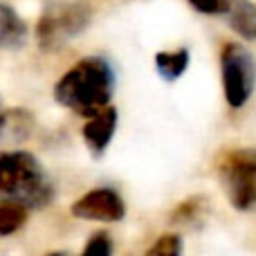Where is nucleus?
<instances>
[{
    "label": "nucleus",
    "instance_id": "2eb2a0df",
    "mask_svg": "<svg viewBox=\"0 0 256 256\" xmlns=\"http://www.w3.org/2000/svg\"><path fill=\"white\" fill-rule=\"evenodd\" d=\"M194 12L202 14V16H218L222 18L227 12V2L230 0H186Z\"/></svg>",
    "mask_w": 256,
    "mask_h": 256
},
{
    "label": "nucleus",
    "instance_id": "f8f14e48",
    "mask_svg": "<svg viewBox=\"0 0 256 256\" xmlns=\"http://www.w3.org/2000/svg\"><path fill=\"white\" fill-rule=\"evenodd\" d=\"M27 222V209L16 202H0V238L12 236Z\"/></svg>",
    "mask_w": 256,
    "mask_h": 256
},
{
    "label": "nucleus",
    "instance_id": "f3484780",
    "mask_svg": "<svg viewBox=\"0 0 256 256\" xmlns=\"http://www.w3.org/2000/svg\"><path fill=\"white\" fill-rule=\"evenodd\" d=\"M48 256H63L61 252H54V254H48Z\"/></svg>",
    "mask_w": 256,
    "mask_h": 256
},
{
    "label": "nucleus",
    "instance_id": "f03ea898",
    "mask_svg": "<svg viewBox=\"0 0 256 256\" xmlns=\"http://www.w3.org/2000/svg\"><path fill=\"white\" fill-rule=\"evenodd\" d=\"M54 200V184L38 158L27 150L0 153V202L43 209Z\"/></svg>",
    "mask_w": 256,
    "mask_h": 256
},
{
    "label": "nucleus",
    "instance_id": "ddd939ff",
    "mask_svg": "<svg viewBox=\"0 0 256 256\" xmlns=\"http://www.w3.org/2000/svg\"><path fill=\"white\" fill-rule=\"evenodd\" d=\"M144 256H184V243H182L180 234H160L155 243L144 252Z\"/></svg>",
    "mask_w": 256,
    "mask_h": 256
},
{
    "label": "nucleus",
    "instance_id": "9d476101",
    "mask_svg": "<svg viewBox=\"0 0 256 256\" xmlns=\"http://www.w3.org/2000/svg\"><path fill=\"white\" fill-rule=\"evenodd\" d=\"M153 63H155V70H158V74L162 76L164 81L173 84V81H178L186 70H189L191 52H189V48L160 50V52L153 56Z\"/></svg>",
    "mask_w": 256,
    "mask_h": 256
},
{
    "label": "nucleus",
    "instance_id": "423d86ee",
    "mask_svg": "<svg viewBox=\"0 0 256 256\" xmlns=\"http://www.w3.org/2000/svg\"><path fill=\"white\" fill-rule=\"evenodd\" d=\"M72 216L92 222H120L126 218V202L112 186H97L72 204Z\"/></svg>",
    "mask_w": 256,
    "mask_h": 256
},
{
    "label": "nucleus",
    "instance_id": "7ed1b4c3",
    "mask_svg": "<svg viewBox=\"0 0 256 256\" xmlns=\"http://www.w3.org/2000/svg\"><path fill=\"white\" fill-rule=\"evenodd\" d=\"M90 20H92L90 0H48L36 22V40L40 50L54 52L84 34Z\"/></svg>",
    "mask_w": 256,
    "mask_h": 256
},
{
    "label": "nucleus",
    "instance_id": "39448f33",
    "mask_svg": "<svg viewBox=\"0 0 256 256\" xmlns=\"http://www.w3.org/2000/svg\"><path fill=\"white\" fill-rule=\"evenodd\" d=\"M220 86L227 106L240 110L256 90V58L240 40H227L218 54Z\"/></svg>",
    "mask_w": 256,
    "mask_h": 256
},
{
    "label": "nucleus",
    "instance_id": "0eeeda50",
    "mask_svg": "<svg viewBox=\"0 0 256 256\" xmlns=\"http://www.w3.org/2000/svg\"><path fill=\"white\" fill-rule=\"evenodd\" d=\"M117 122H120V115H117V108L112 106H106L104 110L88 117L84 126V142L92 153V158H102L108 150L112 137H115Z\"/></svg>",
    "mask_w": 256,
    "mask_h": 256
},
{
    "label": "nucleus",
    "instance_id": "20e7f679",
    "mask_svg": "<svg viewBox=\"0 0 256 256\" xmlns=\"http://www.w3.org/2000/svg\"><path fill=\"white\" fill-rule=\"evenodd\" d=\"M216 176L236 212H256V148H225L216 158Z\"/></svg>",
    "mask_w": 256,
    "mask_h": 256
},
{
    "label": "nucleus",
    "instance_id": "1a4fd4ad",
    "mask_svg": "<svg viewBox=\"0 0 256 256\" xmlns=\"http://www.w3.org/2000/svg\"><path fill=\"white\" fill-rule=\"evenodd\" d=\"M222 18L238 38L256 40V2H252V0H230Z\"/></svg>",
    "mask_w": 256,
    "mask_h": 256
},
{
    "label": "nucleus",
    "instance_id": "f257e3e1",
    "mask_svg": "<svg viewBox=\"0 0 256 256\" xmlns=\"http://www.w3.org/2000/svg\"><path fill=\"white\" fill-rule=\"evenodd\" d=\"M117 88L115 68L104 56H86L76 61L54 86V99L58 106L90 117L110 106Z\"/></svg>",
    "mask_w": 256,
    "mask_h": 256
},
{
    "label": "nucleus",
    "instance_id": "4468645a",
    "mask_svg": "<svg viewBox=\"0 0 256 256\" xmlns=\"http://www.w3.org/2000/svg\"><path fill=\"white\" fill-rule=\"evenodd\" d=\"M112 250H115V245H112V238L106 234V232H97V234H92V238L86 243L84 252L79 256H112Z\"/></svg>",
    "mask_w": 256,
    "mask_h": 256
},
{
    "label": "nucleus",
    "instance_id": "9b49d317",
    "mask_svg": "<svg viewBox=\"0 0 256 256\" xmlns=\"http://www.w3.org/2000/svg\"><path fill=\"white\" fill-rule=\"evenodd\" d=\"M209 214V198L207 196H189L182 202L173 207L168 222L171 225H182V227H196L204 222Z\"/></svg>",
    "mask_w": 256,
    "mask_h": 256
},
{
    "label": "nucleus",
    "instance_id": "dca6fc26",
    "mask_svg": "<svg viewBox=\"0 0 256 256\" xmlns=\"http://www.w3.org/2000/svg\"><path fill=\"white\" fill-rule=\"evenodd\" d=\"M7 112L2 110V108H0V140H2V132H4V128H7Z\"/></svg>",
    "mask_w": 256,
    "mask_h": 256
},
{
    "label": "nucleus",
    "instance_id": "6e6552de",
    "mask_svg": "<svg viewBox=\"0 0 256 256\" xmlns=\"http://www.w3.org/2000/svg\"><path fill=\"white\" fill-rule=\"evenodd\" d=\"M30 38V27L20 18V14L0 0V48L2 50H20Z\"/></svg>",
    "mask_w": 256,
    "mask_h": 256
}]
</instances>
